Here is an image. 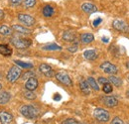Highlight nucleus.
<instances>
[{
	"instance_id": "1",
	"label": "nucleus",
	"mask_w": 129,
	"mask_h": 124,
	"mask_svg": "<svg viewBox=\"0 0 129 124\" xmlns=\"http://www.w3.org/2000/svg\"><path fill=\"white\" fill-rule=\"evenodd\" d=\"M20 113L25 116L26 118H29V119H35L38 117V110L37 108H35L32 105H23L21 108H20Z\"/></svg>"
},
{
	"instance_id": "2",
	"label": "nucleus",
	"mask_w": 129,
	"mask_h": 124,
	"mask_svg": "<svg viewBox=\"0 0 129 124\" xmlns=\"http://www.w3.org/2000/svg\"><path fill=\"white\" fill-rule=\"evenodd\" d=\"M11 43L17 49H26L31 46L32 41L30 39H25V38H19V37H13L11 39Z\"/></svg>"
},
{
	"instance_id": "3",
	"label": "nucleus",
	"mask_w": 129,
	"mask_h": 124,
	"mask_svg": "<svg viewBox=\"0 0 129 124\" xmlns=\"http://www.w3.org/2000/svg\"><path fill=\"white\" fill-rule=\"evenodd\" d=\"M93 116L94 118L101 121V122H107L109 120V113L103 108H96L93 111Z\"/></svg>"
},
{
	"instance_id": "4",
	"label": "nucleus",
	"mask_w": 129,
	"mask_h": 124,
	"mask_svg": "<svg viewBox=\"0 0 129 124\" xmlns=\"http://www.w3.org/2000/svg\"><path fill=\"white\" fill-rule=\"evenodd\" d=\"M20 76H21V70L16 66H13L9 70V72L6 76V78L9 82H15L17 79L20 78Z\"/></svg>"
},
{
	"instance_id": "5",
	"label": "nucleus",
	"mask_w": 129,
	"mask_h": 124,
	"mask_svg": "<svg viewBox=\"0 0 129 124\" xmlns=\"http://www.w3.org/2000/svg\"><path fill=\"white\" fill-rule=\"evenodd\" d=\"M99 68L101 69V71H102L103 73L108 74V75H110V76H113V75L117 74V72H118L117 68H116L113 64H111V63H109V62L102 63Z\"/></svg>"
},
{
	"instance_id": "6",
	"label": "nucleus",
	"mask_w": 129,
	"mask_h": 124,
	"mask_svg": "<svg viewBox=\"0 0 129 124\" xmlns=\"http://www.w3.org/2000/svg\"><path fill=\"white\" fill-rule=\"evenodd\" d=\"M113 28L117 31L123 32V33H129V26L127 23H125L124 21L122 20H119V19H116L114 20L112 23Z\"/></svg>"
},
{
	"instance_id": "7",
	"label": "nucleus",
	"mask_w": 129,
	"mask_h": 124,
	"mask_svg": "<svg viewBox=\"0 0 129 124\" xmlns=\"http://www.w3.org/2000/svg\"><path fill=\"white\" fill-rule=\"evenodd\" d=\"M56 78H57L61 83H63V84L67 85V86H72V85H73V82H72V79L70 78V76L67 75L64 72L58 73V74L56 75Z\"/></svg>"
},
{
	"instance_id": "8",
	"label": "nucleus",
	"mask_w": 129,
	"mask_h": 124,
	"mask_svg": "<svg viewBox=\"0 0 129 124\" xmlns=\"http://www.w3.org/2000/svg\"><path fill=\"white\" fill-rule=\"evenodd\" d=\"M18 20L20 22H22L24 25L28 26V27H31L35 24V19L29 14H23V13L19 14L18 15Z\"/></svg>"
},
{
	"instance_id": "9",
	"label": "nucleus",
	"mask_w": 129,
	"mask_h": 124,
	"mask_svg": "<svg viewBox=\"0 0 129 124\" xmlns=\"http://www.w3.org/2000/svg\"><path fill=\"white\" fill-rule=\"evenodd\" d=\"M39 70H40V72H41L44 76H46V77H48V78H51V77L54 76V71H53V69H52L49 65H47V64H41L40 67H39Z\"/></svg>"
},
{
	"instance_id": "10",
	"label": "nucleus",
	"mask_w": 129,
	"mask_h": 124,
	"mask_svg": "<svg viewBox=\"0 0 129 124\" xmlns=\"http://www.w3.org/2000/svg\"><path fill=\"white\" fill-rule=\"evenodd\" d=\"M103 104L107 107H114L118 104V100L115 96H105L102 98Z\"/></svg>"
},
{
	"instance_id": "11",
	"label": "nucleus",
	"mask_w": 129,
	"mask_h": 124,
	"mask_svg": "<svg viewBox=\"0 0 129 124\" xmlns=\"http://www.w3.org/2000/svg\"><path fill=\"white\" fill-rule=\"evenodd\" d=\"M13 117L7 111H0V122L1 124H10Z\"/></svg>"
},
{
	"instance_id": "12",
	"label": "nucleus",
	"mask_w": 129,
	"mask_h": 124,
	"mask_svg": "<svg viewBox=\"0 0 129 124\" xmlns=\"http://www.w3.org/2000/svg\"><path fill=\"white\" fill-rule=\"evenodd\" d=\"M25 87H26V89L27 90H35L37 87H38V80L36 79L35 77H33V78H30L27 81H26V83H25Z\"/></svg>"
},
{
	"instance_id": "13",
	"label": "nucleus",
	"mask_w": 129,
	"mask_h": 124,
	"mask_svg": "<svg viewBox=\"0 0 129 124\" xmlns=\"http://www.w3.org/2000/svg\"><path fill=\"white\" fill-rule=\"evenodd\" d=\"M80 88H81V92L85 95H88L90 93V86L86 80H83V79L80 80Z\"/></svg>"
},
{
	"instance_id": "14",
	"label": "nucleus",
	"mask_w": 129,
	"mask_h": 124,
	"mask_svg": "<svg viewBox=\"0 0 129 124\" xmlns=\"http://www.w3.org/2000/svg\"><path fill=\"white\" fill-rule=\"evenodd\" d=\"M94 40V36L90 33H83L81 35V41L83 44H89Z\"/></svg>"
},
{
	"instance_id": "15",
	"label": "nucleus",
	"mask_w": 129,
	"mask_h": 124,
	"mask_svg": "<svg viewBox=\"0 0 129 124\" xmlns=\"http://www.w3.org/2000/svg\"><path fill=\"white\" fill-rule=\"evenodd\" d=\"M83 57L88 61H94L97 59V53L94 50H87L83 53Z\"/></svg>"
},
{
	"instance_id": "16",
	"label": "nucleus",
	"mask_w": 129,
	"mask_h": 124,
	"mask_svg": "<svg viewBox=\"0 0 129 124\" xmlns=\"http://www.w3.org/2000/svg\"><path fill=\"white\" fill-rule=\"evenodd\" d=\"M81 9L86 13H93L97 10L96 6L91 3H83L81 5Z\"/></svg>"
},
{
	"instance_id": "17",
	"label": "nucleus",
	"mask_w": 129,
	"mask_h": 124,
	"mask_svg": "<svg viewBox=\"0 0 129 124\" xmlns=\"http://www.w3.org/2000/svg\"><path fill=\"white\" fill-rule=\"evenodd\" d=\"M63 39L66 42H75L77 39V36L73 31H66L63 34Z\"/></svg>"
},
{
	"instance_id": "18",
	"label": "nucleus",
	"mask_w": 129,
	"mask_h": 124,
	"mask_svg": "<svg viewBox=\"0 0 129 124\" xmlns=\"http://www.w3.org/2000/svg\"><path fill=\"white\" fill-rule=\"evenodd\" d=\"M12 54V50L5 44H0V55L5 56V57H9Z\"/></svg>"
},
{
	"instance_id": "19",
	"label": "nucleus",
	"mask_w": 129,
	"mask_h": 124,
	"mask_svg": "<svg viewBox=\"0 0 129 124\" xmlns=\"http://www.w3.org/2000/svg\"><path fill=\"white\" fill-rule=\"evenodd\" d=\"M10 93L7 91H0V104H6L10 100Z\"/></svg>"
},
{
	"instance_id": "20",
	"label": "nucleus",
	"mask_w": 129,
	"mask_h": 124,
	"mask_svg": "<svg viewBox=\"0 0 129 124\" xmlns=\"http://www.w3.org/2000/svg\"><path fill=\"white\" fill-rule=\"evenodd\" d=\"M11 29L14 32L21 33V34H29V33H31V31H30L29 29H27V28H25V27H22V26H20V25H13V26L11 27Z\"/></svg>"
},
{
	"instance_id": "21",
	"label": "nucleus",
	"mask_w": 129,
	"mask_h": 124,
	"mask_svg": "<svg viewBox=\"0 0 129 124\" xmlns=\"http://www.w3.org/2000/svg\"><path fill=\"white\" fill-rule=\"evenodd\" d=\"M54 14V8L51 5H46L43 8V15L45 17H51Z\"/></svg>"
},
{
	"instance_id": "22",
	"label": "nucleus",
	"mask_w": 129,
	"mask_h": 124,
	"mask_svg": "<svg viewBox=\"0 0 129 124\" xmlns=\"http://www.w3.org/2000/svg\"><path fill=\"white\" fill-rule=\"evenodd\" d=\"M108 80H109V82H111L113 85L116 86V87H119V86H121V84H122L121 79L119 78L114 77V76H110L109 78H108Z\"/></svg>"
},
{
	"instance_id": "23",
	"label": "nucleus",
	"mask_w": 129,
	"mask_h": 124,
	"mask_svg": "<svg viewBox=\"0 0 129 124\" xmlns=\"http://www.w3.org/2000/svg\"><path fill=\"white\" fill-rule=\"evenodd\" d=\"M43 50H46V51H60V50H62V47L59 46V45H56V44H49V45H45L43 47Z\"/></svg>"
},
{
	"instance_id": "24",
	"label": "nucleus",
	"mask_w": 129,
	"mask_h": 124,
	"mask_svg": "<svg viewBox=\"0 0 129 124\" xmlns=\"http://www.w3.org/2000/svg\"><path fill=\"white\" fill-rule=\"evenodd\" d=\"M87 82H88V84H89V86L91 87V88H93L94 90H99V87H98V84H97L96 80L94 79L93 78H91V77H89V78H87V80H86Z\"/></svg>"
},
{
	"instance_id": "25",
	"label": "nucleus",
	"mask_w": 129,
	"mask_h": 124,
	"mask_svg": "<svg viewBox=\"0 0 129 124\" xmlns=\"http://www.w3.org/2000/svg\"><path fill=\"white\" fill-rule=\"evenodd\" d=\"M11 30L12 29H10L9 27H7V26H0V34H2V35H4V36H9V35H11Z\"/></svg>"
},
{
	"instance_id": "26",
	"label": "nucleus",
	"mask_w": 129,
	"mask_h": 124,
	"mask_svg": "<svg viewBox=\"0 0 129 124\" xmlns=\"http://www.w3.org/2000/svg\"><path fill=\"white\" fill-rule=\"evenodd\" d=\"M22 2L25 8H32L36 4V0H23Z\"/></svg>"
},
{
	"instance_id": "27",
	"label": "nucleus",
	"mask_w": 129,
	"mask_h": 124,
	"mask_svg": "<svg viewBox=\"0 0 129 124\" xmlns=\"http://www.w3.org/2000/svg\"><path fill=\"white\" fill-rule=\"evenodd\" d=\"M15 64H17L19 67L25 68V69H31V68H33V65L30 64V63H24V62H21V61H15Z\"/></svg>"
},
{
	"instance_id": "28",
	"label": "nucleus",
	"mask_w": 129,
	"mask_h": 124,
	"mask_svg": "<svg viewBox=\"0 0 129 124\" xmlns=\"http://www.w3.org/2000/svg\"><path fill=\"white\" fill-rule=\"evenodd\" d=\"M24 96H25V98H27V99H29V100H34L35 98H36V94L31 91V90H27V91H25L24 92Z\"/></svg>"
},
{
	"instance_id": "29",
	"label": "nucleus",
	"mask_w": 129,
	"mask_h": 124,
	"mask_svg": "<svg viewBox=\"0 0 129 124\" xmlns=\"http://www.w3.org/2000/svg\"><path fill=\"white\" fill-rule=\"evenodd\" d=\"M112 85L108 82V83H105V84H103V87H102V90H103V92L105 93H110L112 92Z\"/></svg>"
},
{
	"instance_id": "30",
	"label": "nucleus",
	"mask_w": 129,
	"mask_h": 124,
	"mask_svg": "<svg viewBox=\"0 0 129 124\" xmlns=\"http://www.w3.org/2000/svg\"><path fill=\"white\" fill-rule=\"evenodd\" d=\"M78 48H79L78 44H74V45H72V46H70L68 48V51L71 52V53H76L78 51Z\"/></svg>"
},
{
	"instance_id": "31",
	"label": "nucleus",
	"mask_w": 129,
	"mask_h": 124,
	"mask_svg": "<svg viewBox=\"0 0 129 124\" xmlns=\"http://www.w3.org/2000/svg\"><path fill=\"white\" fill-rule=\"evenodd\" d=\"M33 77H34V74H33L32 72H27V73H25V74L23 75L22 78H23V79H29L30 78H33Z\"/></svg>"
},
{
	"instance_id": "32",
	"label": "nucleus",
	"mask_w": 129,
	"mask_h": 124,
	"mask_svg": "<svg viewBox=\"0 0 129 124\" xmlns=\"http://www.w3.org/2000/svg\"><path fill=\"white\" fill-rule=\"evenodd\" d=\"M80 122H78L77 120H75V119H73V118H70V119H66L63 124H79Z\"/></svg>"
},
{
	"instance_id": "33",
	"label": "nucleus",
	"mask_w": 129,
	"mask_h": 124,
	"mask_svg": "<svg viewBox=\"0 0 129 124\" xmlns=\"http://www.w3.org/2000/svg\"><path fill=\"white\" fill-rule=\"evenodd\" d=\"M110 124H124V122H123L119 117H115L112 121H111Z\"/></svg>"
},
{
	"instance_id": "34",
	"label": "nucleus",
	"mask_w": 129,
	"mask_h": 124,
	"mask_svg": "<svg viewBox=\"0 0 129 124\" xmlns=\"http://www.w3.org/2000/svg\"><path fill=\"white\" fill-rule=\"evenodd\" d=\"M98 82H99L100 84H105V83H108V82H109V80H108V78H105L100 77V78H98Z\"/></svg>"
},
{
	"instance_id": "35",
	"label": "nucleus",
	"mask_w": 129,
	"mask_h": 124,
	"mask_svg": "<svg viewBox=\"0 0 129 124\" xmlns=\"http://www.w3.org/2000/svg\"><path fill=\"white\" fill-rule=\"evenodd\" d=\"M101 21H102L101 18H97V19H95V20L93 21V26H94V27H97V26L101 23Z\"/></svg>"
},
{
	"instance_id": "36",
	"label": "nucleus",
	"mask_w": 129,
	"mask_h": 124,
	"mask_svg": "<svg viewBox=\"0 0 129 124\" xmlns=\"http://www.w3.org/2000/svg\"><path fill=\"white\" fill-rule=\"evenodd\" d=\"M22 1H23V0H10V3H11L12 5H19V4L22 3Z\"/></svg>"
},
{
	"instance_id": "37",
	"label": "nucleus",
	"mask_w": 129,
	"mask_h": 124,
	"mask_svg": "<svg viewBox=\"0 0 129 124\" xmlns=\"http://www.w3.org/2000/svg\"><path fill=\"white\" fill-rule=\"evenodd\" d=\"M61 98H62V96H61L59 93H56V94L54 95V99H55V100H57V101H58V100H60Z\"/></svg>"
},
{
	"instance_id": "38",
	"label": "nucleus",
	"mask_w": 129,
	"mask_h": 124,
	"mask_svg": "<svg viewBox=\"0 0 129 124\" xmlns=\"http://www.w3.org/2000/svg\"><path fill=\"white\" fill-rule=\"evenodd\" d=\"M3 18H4V12H3V11L0 9V20H2Z\"/></svg>"
},
{
	"instance_id": "39",
	"label": "nucleus",
	"mask_w": 129,
	"mask_h": 124,
	"mask_svg": "<svg viewBox=\"0 0 129 124\" xmlns=\"http://www.w3.org/2000/svg\"><path fill=\"white\" fill-rule=\"evenodd\" d=\"M102 41H103L104 43H107V42H108V39H107V38H105V37H103V38H102Z\"/></svg>"
},
{
	"instance_id": "40",
	"label": "nucleus",
	"mask_w": 129,
	"mask_h": 124,
	"mask_svg": "<svg viewBox=\"0 0 129 124\" xmlns=\"http://www.w3.org/2000/svg\"><path fill=\"white\" fill-rule=\"evenodd\" d=\"M126 68H127V69H129V62L126 63Z\"/></svg>"
},
{
	"instance_id": "41",
	"label": "nucleus",
	"mask_w": 129,
	"mask_h": 124,
	"mask_svg": "<svg viewBox=\"0 0 129 124\" xmlns=\"http://www.w3.org/2000/svg\"><path fill=\"white\" fill-rule=\"evenodd\" d=\"M1 89H2V84L0 83V90H1Z\"/></svg>"
},
{
	"instance_id": "42",
	"label": "nucleus",
	"mask_w": 129,
	"mask_h": 124,
	"mask_svg": "<svg viewBox=\"0 0 129 124\" xmlns=\"http://www.w3.org/2000/svg\"><path fill=\"white\" fill-rule=\"evenodd\" d=\"M127 96L129 97V89H128V91H127Z\"/></svg>"
},
{
	"instance_id": "43",
	"label": "nucleus",
	"mask_w": 129,
	"mask_h": 124,
	"mask_svg": "<svg viewBox=\"0 0 129 124\" xmlns=\"http://www.w3.org/2000/svg\"><path fill=\"white\" fill-rule=\"evenodd\" d=\"M79 124H85V123H81V122H80V123H79Z\"/></svg>"
}]
</instances>
